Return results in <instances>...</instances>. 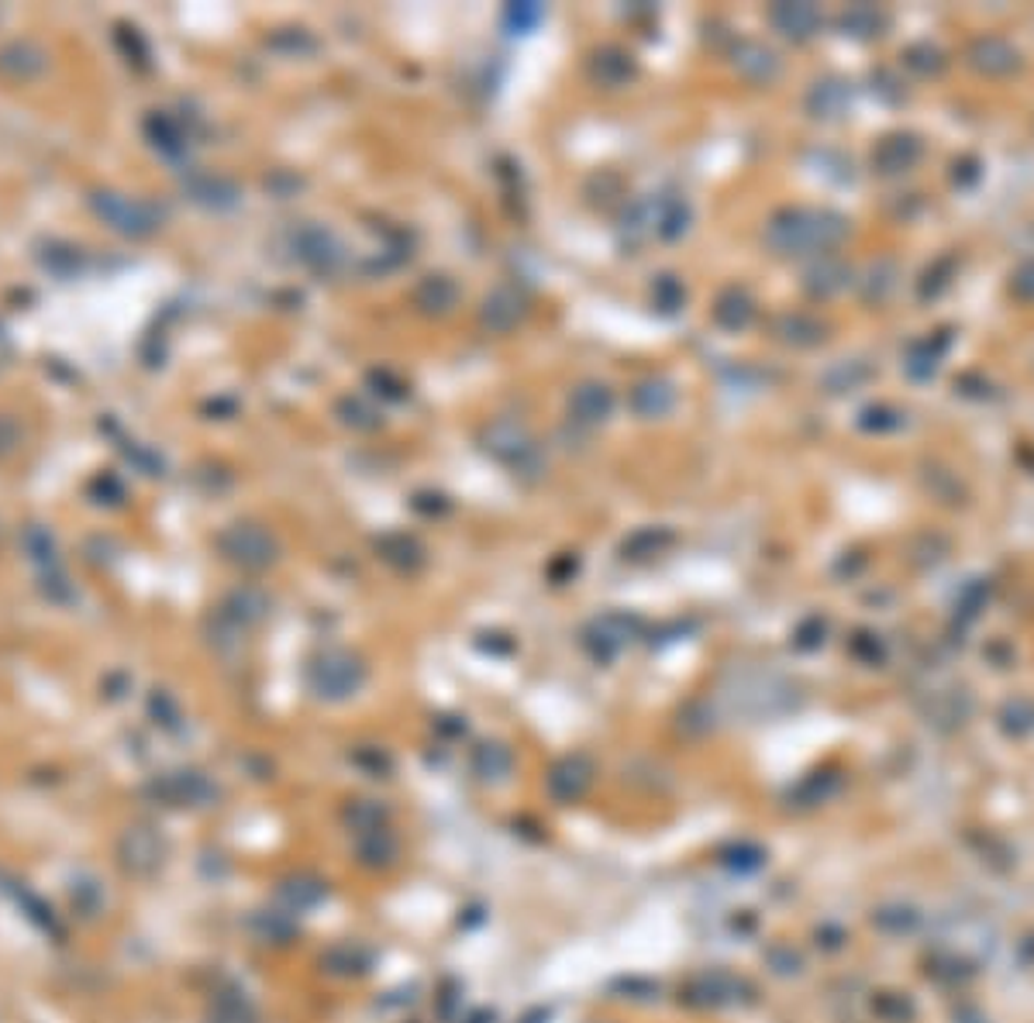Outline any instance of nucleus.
Returning a JSON list of instances; mask_svg holds the SVG:
<instances>
[{"label": "nucleus", "mask_w": 1034, "mask_h": 1023, "mask_svg": "<svg viewBox=\"0 0 1034 1023\" xmlns=\"http://www.w3.org/2000/svg\"><path fill=\"white\" fill-rule=\"evenodd\" d=\"M845 231H849V225H845V218H838V214L796 207V210L776 214L766 228V242L780 255H807V252L835 249L845 238Z\"/></svg>", "instance_id": "nucleus-1"}, {"label": "nucleus", "mask_w": 1034, "mask_h": 1023, "mask_svg": "<svg viewBox=\"0 0 1034 1023\" xmlns=\"http://www.w3.org/2000/svg\"><path fill=\"white\" fill-rule=\"evenodd\" d=\"M87 204L111 231L125 234V238H149L162 228V221H166V214H162L159 204H152L146 197L117 194V189H93Z\"/></svg>", "instance_id": "nucleus-2"}, {"label": "nucleus", "mask_w": 1034, "mask_h": 1023, "mask_svg": "<svg viewBox=\"0 0 1034 1023\" xmlns=\"http://www.w3.org/2000/svg\"><path fill=\"white\" fill-rule=\"evenodd\" d=\"M366 682V665L345 648H328L308 665V686L318 700H348Z\"/></svg>", "instance_id": "nucleus-3"}, {"label": "nucleus", "mask_w": 1034, "mask_h": 1023, "mask_svg": "<svg viewBox=\"0 0 1034 1023\" xmlns=\"http://www.w3.org/2000/svg\"><path fill=\"white\" fill-rule=\"evenodd\" d=\"M218 549L231 565L245 568V573H263L279 559L276 538L263 525H252V520H239V525L225 528L218 535Z\"/></svg>", "instance_id": "nucleus-4"}, {"label": "nucleus", "mask_w": 1034, "mask_h": 1023, "mask_svg": "<svg viewBox=\"0 0 1034 1023\" xmlns=\"http://www.w3.org/2000/svg\"><path fill=\"white\" fill-rule=\"evenodd\" d=\"M162 859H166V841L149 824H135L117 838V862L128 875L149 878L162 869Z\"/></svg>", "instance_id": "nucleus-5"}, {"label": "nucleus", "mask_w": 1034, "mask_h": 1023, "mask_svg": "<svg viewBox=\"0 0 1034 1023\" xmlns=\"http://www.w3.org/2000/svg\"><path fill=\"white\" fill-rule=\"evenodd\" d=\"M149 793L162 803V806H207L215 800V786L210 779H204L200 772L180 769V772H166L149 782Z\"/></svg>", "instance_id": "nucleus-6"}, {"label": "nucleus", "mask_w": 1034, "mask_h": 1023, "mask_svg": "<svg viewBox=\"0 0 1034 1023\" xmlns=\"http://www.w3.org/2000/svg\"><path fill=\"white\" fill-rule=\"evenodd\" d=\"M49 49L35 38H14L8 45H0V77L11 83H32L38 77H45L49 69Z\"/></svg>", "instance_id": "nucleus-7"}, {"label": "nucleus", "mask_w": 1034, "mask_h": 1023, "mask_svg": "<svg viewBox=\"0 0 1034 1023\" xmlns=\"http://www.w3.org/2000/svg\"><path fill=\"white\" fill-rule=\"evenodd\" d=\"M594 786V761L586 755H566L549 772V793L559 803H576Z\"/></svg>", "instance_id": "nucleus-8"}, {"label": "nucleus", "mask_w": 1034, "mask_h": 1023, "mask_svg": "<svg viewBox=\"0 0 1034 1023\" xmlns=\"http://www.w3.org/2000/svg\"><path fill=\"white\" fill-rule=\"evenodd\" d=\"M486 441H490L486 448L493 451V456L504 459V462H510L514 469H525V462L535 456V441L528 438V432H525L521 424H510V421L493 424Z\"/></svg>", "instance_id": "nucleus-9"}, {"label": "nucleus", "mask_w": 1034, "mask_h": 1023, "mask_svg": "<svg viewBox=\"0 0 1034 1023\" xmlns=\"http://www.w3.org/2000/svg\"><path fill=\"white\" fill-rule=\"evenodd\" d=\"M297 249H300V258L308 263L311 269L318 273H335L342 266V245L332 231H321V228H308L300 238H297Z\"/></svg>", "instance_id": "nucleus-10"}, {"label": "nucleus", "mask_w": 1034, "mask_h": 1023, "mask_svg": "<svg viewBox=\"0 0 1034 1023\" xmlns=\"http://www.w3.org/2000/svg\"><path fill=\"white\" fill-rule=\"evenodd\" d=\"M969 59H973V66L979 69V73H990V77L1014 73L1018 62H1021L1018 49H1014L1010 42H1003V38H979V42L973 45Z\"/></svg>", "instance_id": "nucleus-11"}, {"label": "nucleus", "mask_w": 1034, "mask_h": 1023, "mask_svg": "<svg viewBox=\"0 0 1034 1023\" xmlns=\"http://www.w3.org/2000/svg\"><path fill=\"white\" fill-rule=\"evenodd\" d=\"M921 159V141L914 135H889L873 152V165L880 173H904Z\"/></svg>", "instance_id": "nucleus-12"}, {"label": "nucleus", "mask_w": 1034, "mask_h": 1023, "mask_svg": "<svg viewBox=\"0 0 1034 1023\" xmlns=\"http://www.w3.org/2000/svg\"><path fill=\"white\" fill-rule=\"evenodd\" d=\"M269 610V600L263 589H252V586H242L234 589L231 597L225 600V617L234 624V628H249V624H258Z\"/></svg>", "instance_id": "nucleus-13"}, {"label": "nucleus", "mask_w": 1034, "mask_h": 1023, "mask_svg": "<svg viewBox=\"0 0 1034 1023\" xmlns=\"http://www.w3.org/2000/svg\"><path fill=\"white\" fill-rule=\"evenodd\" d=\"M769 18L786 38H811L820 25V14L811 4H780V8H772Z\"/></svg>", "instance_id": "nucleus-14"}, {"label": "nucleus", "mask_w": 1034, "mask_h": 1023, "mask_svg": "<svg viewBox=\"0 0 1034 1023\" xmlns=\"http://www.w3.org/2000/svg\"><path fill=\"white\" fill-rule=\"evenodd\" d=\"M356 854L366 869H387L397 859V838L387 827L366 830V835H356Z\"/></svg>", "instance_id": "nucleus-15"}, {"label": "nucleus", "mask_w": 1034, "mask_h": 1023, "mask_svg": "<svg viewBox=\"0 0 1034 1023\" xmlns=\"http://www.w3.org/2000/svg\"><path fill=\"white\" fill-rule=\"evenodd\" d=\"M324 893H328L324 883H321V878H311V875L287 878V883L279 886V899H284L287 913H303V910L318 907V903L324 899Z\"/></svg>", "instance_id": "nucleus-16"}, {"label": "nucleus", "mask_w": 1034, "mask_h": 1023, "mask_svg": "<svg viewBox=\"0 0 1034 1023\" xmlns=\"http://www.w3.org/2000/svg\"><path fill=\"white\" fill-rule=\"evenodd\" d=\"M751 314H756V303H751V297H748L745 290H738V287L724 290V294H721V300H717V307H714L717 324H721V327H727V331H742V327H748Z\"/></svg>", "instance_id": "nucleus-17"}, {"label": "nucleus", "mask_w": 1034, "mask_h": 1023, "mask_svg": "<svg viewBox=\"0 0 1034 1023\" xmlns=\"http://www.w3.org/2000/svg\"><path fill=\"white\" fill-rule=\"evenodd\" d=\"M570 407H573L576 421H590L594 424V421H604L610 414V407H614V396H610V390L604 383H586V387H579L573 393Z\"/></svg>", "instance_id": "nucleus-18"}, {"label": "nucleus", "mask_w": 1034, "mask_h": 1023, "mask_svg": "<svg viewBox=\"0 0 1034 1023\" xmlns=\"http://www.w3.org/2000/svg\"><path fill=\"white\" fill-rule=\"evenodd\" d=\"M735 66H738V73H745L756 83H769V80H776V73H780V59H776L769 49H762V45H751V42L735 53Z\"/></svg>", "instance_id": "nucleus-19"}, {"label": "nucleus", "mask_w": 1034, "mask_h": 1023, "mask_svg": "<svg viewBox=\"0 0 1034 1023\" xmlns=\"http://www.w3.org/2000/svg\"><path fill=\"white\" fill-rule=\"evenodd\" d=\"M631 403H634V411H639L642 417H663L666 411H673L676 393H673L669 383H663V379H648V383L634 387Z\"/></svg>", "instance_id": "nucleus-20"}, {"label": "nucleus", "mask_w": 1034, "mask_h": 1023, "mask_svg": "<svg viewBox=\"0 0 1034 1023\" xmlns=\"http://www.w3.org/2000/svg\"><path fill=\"white\" fill-rule=\"evenodd\" d=\"M207 1023H258V1013L245 992H221L207 1007Z\"/></svg>", "instance_id": "nucleus-21"}, {"label": "nucleus", "mask_w": 1034, "mask_h": 1023, "mask_svg": "<svg viewBox=\"0 0 1034 1023\" xmlns=\"http://www.w3.org/2000/svg\"><path fill=\"white\" fill-rule=\"evenodd\" d=\"M845 283H849V269H845L838 258H820V263L807 273V290L814 297H831L845 287Z\"/></svg>", "instance_id": "nucleus-22"}, {"label": "nucleus", "mask_w": 1034, "mask_h": 1023, "mask_svg": "<svg viewBox=\"0 0 1034 1023\" xmlns=\"http://www.w3.org/2000/svg\"><path fill=\"white\" fill-rule=\"evenodd\" d=\"M510 751L504 745H480L476 755H473V772L483 779V782H501L507 779L510 772Z\"/></svg>", "instance_id": "nucleus-23"}, {"label": "nucleus", "mask_w": 1034, "mask_h": 1023, "mask_svg": "<svg viewBox=\"0 0 1034 1023\" xmlns=\"http://www.w3.org/2000/svg\"><path fill=\"white\" fill-rule=\"evenodd\" d=\"M149 135L156 138V146L166 156H183L186 146H191V135H186L166 114H152L149 117Z\"/></svg>", "instance_id": "nucleus-24"}, {"label": "nucleus", "mask_w": 1034, "mask_h": 1023, "mask_svg": "<svg viewBox=\"0 0 1034 1023\" xmlns=\"http://www.w3.org/2000/svg\"><path fill=\"white\" fill-rule=\"evenodd\" d=\"M942 352H945V342H938V345H931V342L910 345L907 359H904L907 376L910 379H931L938 372V359H942Z\"/></svg>", "instance_id": "nucleus-25"}, {"label": "nucleus", "mask_w": 1034, "mask_h": 1023, "mask_svg": "<svg viewBox=\"0 0 1034 1023\" xmlns=\"http://www.w3.org/2000/svg\"><path fill=\"white\" fill-rule=\"evenodd\" d=\"M780 338H786L790 345H817L825 338V324H817L807 314H786L780 321Z\"/></svg>", "instance_id": "nucleus-26"}, {"label": "nucleus", "mask_w": 1034, "mask_h": 1023, "mask_svg": "<svg viewBox=\"0 0 1034 1023\" xmlns=\"http://www.w3.org/2000/svg\"><path fill=\"white\" fill-rule=\"evenodd\" d=\"M255 938L263 944H287L294 938V920L290 913H279V910H269V913H258L255 917Z\"/></svg>", "instance_id": "nucleus-27"}, {"label": "nucleus", "mask_w": 1034, "mask_h": 1023, "mask_svg": "<svg viewBox=\"0 0 1034 1023\" xmlns=\"http://www.w3.org/2000/svg\"><path fill=\"white\" fill-rule=\"evenodd\" d=\"M191 194H194V200H200L207 207H231L234 200H239V189H234L231 180H210V176L197 180L191 186Z\"/></svg>", "instance_id": "nucleus-28"}, {"label": "nucleus", "mask_w": 1034, "mask_h": 1023, "mask_svg": "<svg viewBox=\"0 0 1034 1023\" xmlns=\"http://www.w3.org/2000/svg\"><path fill=\"white\" fill-rule=\"evenodd\" d=\"M345 817H348V827H352V835H366V830L387 827V811H383V806L369 803V800H363V803H352Z\"/></svg>", "instance_id": "nucleus-29"}, {"label": "nucleus", "mask_w": 1034, "mask_h": 1023, "mask_svg": "<svg viewBox=\"0 0 1034 1023\" xmlns=\"http://www.w3.org/2000/svg\"><path fill=\"white\" fill-rule=\"evenodd\" d=\"M521 307H525V300L517 297L514 290H507V287H504V290H497V294H493V297L486 300V307H483V321L493 327V321H497V314H507V327H510L517 318H521Z\"/></svg>", "instance_id": "nucleus-30"}, {"label": "nucleus", "mask_w": 1034, "mask_h": 1023, "mask_svg": "<svg viewBox=\"0 0 1034 1023\" xmlns=\"http://www.w3.org/2000/svg\"><path fill=\"white\" fill-rule=\"evenodd\" d=\"M21 445H25V424H21L14 414L0 411V462L14 459Z\"/></svg>", "instance_id": "nucleus-31"}, {"label": "nucleus", "mask_w": 1034, "mask_h": 1023, "mask_svg": "<svg viewBox=\"0 0 1034 1023\" xmlns=\"http://www.w3.org/2000/svg\"><path fill=\"white\" fill-rule=\"evenodd\" d=\"M811 104H814V111H817V114L831 117V114H838L845 104H849V90H845L841 83H817Z\"/></svg>", "instance_id": "nucleus-32"}, {"label": "nucleus", "mask_w": 1034, "mask_h": 1023, "mask_svg": "<svg viewBox=\"0 0 1034 1023\" xmlns=\"http://www.w3.org/2000/svg\"><path fill=\"white\" fill-rule=\"evenodd\" d=\"M321 965H328V972H335V975H352V972H359L366 962H363V951L342 944V947L328 951V955L321 958Z\"/></svg>", "instance_id": "nucleus-33"}, {"label": "nucleus", "mask_w": 1034, "mask_h": 1023, "mask_svg": "<svg viewBox=\"0 0 1034 1023\" xmlns=\"http://www.w3.org/2000/svg\"><path fill=\"white\" fill-rule=\"evenodd\" d=\"M841 28H845V35H873L876 28H880V14L873 11V8H855V11H849L841 18Z\"/></svg>", "instance_id": "nucleus-34"}, {"label": "nucleus", "mask_w": 1034, "mask_h": 1023, "mask_svg": "<svg viewBox=\"0 0 1034 1023\" xmlns=\"http://www.w3.org/2000/svg\"><path fill=\"white\" fill-rule=\"evenodd\" d=\"M828 376H841V383L831 390V393H841V390H855L859 383H865V379H869V369H865L862 363H849V366L831 369Z\"/></svg>", "instance_id": "nucleus-35"}, {"label": "nucleus", "mask_w": 1034, "mask_h": 1023, "mask_svg": "<svg viewBox=\"0 0 1034 1023\" xmlns=\"http://www.w3.org/2000/svg\"><path fill=\"white\" fill-rule=\"evenodd\" d=\"M1014 294L1021 300H1034V263H1024L1018 273H1014Z\"/></svg>", "instance_id": "nucleus-36"}, {"label": "nucleus", "mask_w": 1034, "mask_h": 1023, "mask_svg": "<svg viewBox=\"0 0 1034 1023\" xmlns=\"http://www.w3.org/2000/svg\"><path fill=\"white\" fill-rule=\"evenodd\" d=\"M510 18L517 21V25H525V21H538V18H542V11H538V8H510Z\"/></svg>", "instance_id": "nucleus-37"}]
</instances>
